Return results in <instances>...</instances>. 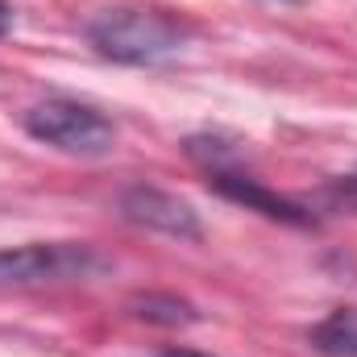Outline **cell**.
<instances>
[{
    "mask_svg": "<svg viewBox=\"0 0 357 357\" xmlns=\"http://www.w3.org/2000/svg\"><path fill=\"white\" fill-rule=\"evenodd\" d=\"M91 50L121 67H158L183 50V29L150 8H108L88 25Z\"/></svg>",
    "mask_w": 357,
    "mask_h": 357,
    "instance_id": "cell-1",
    "label": "cell"
},
{
    "mask_svg": "<svg viewBox=\"0 0 357 357\" xmlns=\"http://www.w3.org/2000/svg\"><path fill=\"white\" fill-rule=\"evenodd\" d=\"M25 133L71 158H104L116 150V125L79 100H42L25 112Z\"/></svg>",
    "mask_w": 357,
    "mask_h": 357,
    "instance_id": "cell-2",
    "label": "cell"
},
{
    "mask_svg": "<svg viewBox=\"0 0 357 357\" xmlns=\"http://www.w3.org/2000/svg\"><path fill=\"white\" fill-rule=\"evenodd\" d=\"M108 262L91 245H21L0 250V287H38L63 278H88Z\"/></svg>",
    "mask_w": 357,
    "mask_h": 357,
    "instance_id": "cell-3",
    "label": "cell"
},
{
    "mask_svg": "<svg viewBox=\"0 0 357 357\" xmlns=\"http://www.w3.org/2000/svg\"><path fill=\"white\" fill-rule=\"evenodd\" d=\"M121 216L129 225H142V229H154V233H167V237H178V241H199L204 237V225H199V212L178 199L162 187H125L121 191Z\"/></svg>",
    "mask_w": 357,
    "mask_h": 357,
    "instance_id": "cell-4",
    "label": "cell"
},
{
    "mask_svg": "<svg viewBox=\"0 0 357 357\" xmlns=\"http://www.w3.org/2000/svg\"><path fill=\"white\" fill-rule=\"evenodd\" d=\"M208 183L225 195V199H233V204H245L250 212H262L270 220H282V225H312V212L303 208V204H295V199H287V195H278V191H270L262 187L258 178L241 175V171H212Z\"/></svg>",
    "mask_w": 357,
    "mask_h": 357,
    "instance_id": "cell-5",
    "label": "cell"
},
{
    "mask_svg": "<svg viewBox=\"0 0 357 357\" xmlns=\"http://www.w3.org/2000/svg\"><path fill=\"white\" fill-rule=\"evenodd\" d=\"M307 345L320 357H357V307L328 312L316 328H307Z\"/></svg>",
    "mask_w": 357,
    "mask_h": 357,
    "instance_id": "cell-6",
    "label": "cell"
},
{
    "mask_svg": "<svg viewBox=\"0 0 357 357\" xmlns=\"http://www.w3.org/2000/svg\"><path fill=\"white\" fill-rule=\"evenodd\" d=\"M129 307H133V316H137V320H150V324H167V328H178V324H195V320H199V312H195L187 299H178V295H158V291L133 295V299H129Z\"/></svg>",
    "mask_w": 357,
    "mask_h": 357,
    "instance_id": "cell-7",
    "label": "cell"
},
{
    "mask_svg": "<svg viewBox=\"0 0 357 357\" xmlns=\"http://www.w3.org/2000/svg\"><path fill=\"white\" fill-rule=\"evenodd\" d=\"M8 29H13V4H8V0H0V38H4Z\"/></svg>",
    "mask_w": 357,
    "mask_h": 357,
    "instance_id": "cell-8",
    "label": "cell"
},
{
    "mask_svg": "<svg viewBox=\"0 0 357 357\" xmlns=\"http://www.w3.org/2000/svg\"><path fill=\"white\" fill-rule=\"evenodd\" d=\"M158 357H212V354H195V349H162Z\"/></svg>",
    "mask_w": 357,
    "mask_h": 357,
    "instance_id": "cell-9",
    "label": "cell"
},
{
    "mask_svg": "<svg viewBox=\"0 0 357 357\" xmlns=\"http://www.w3.org/2000/svg\"><path fill=\"white\" fill-rule=\"evenodd\" d=\"M349 183H354V187H357V175H349Z\"/></svg>",
    "mask_w": 357,
    "mask_h": 357,
    "instance_id": "cell-10",
    "label": "cell"
},
{
    "mask_svg": "<svg viewBox=\"0 0 357 357\" xmlns=\"http://www.w3.org/2000/svg\"><path fill=\"white\" fill-rule=\"evenodd\" d=\"M282 4H299V0H282Z\"/></svg>",
    "mask_w": 357,
    "mask_h": 357,
    "instance_id": "cell-11",
    "label": "cell"
}]
</instances>
